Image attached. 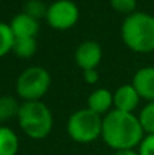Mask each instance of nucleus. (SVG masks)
<instances>
[{
    "label": "nucleus",
    "instance_id": "obj_17",
    "mask_svg": "<svg viewBox=\"0 0 154 155\" xmlns=\"http://www.w3.org/2000/svg\"><path fill=\"white\" fill-rule=\"evenodd\" d=\"M46 11H48V5L41 0H27L23 7V12L32 18L37 19V21L45 18Z\"/></svg>",
    "mask_w": 154,
    "mask_h": 155
},
{
    "label": "nucleus",
    "instance_id": "obj_18",
    "mask_svg": "<svg viewBox=\"0 0 154 155\" xmlns=\"http://www.w3.org/2000/svg\"><path fill=\"white\" fill-rule=\"evenodd\" d=\"M109 2L116 12L127 14V16L134 14L136 10V0H109Z\"/></svg>",
    "mask_w": 154,
    "mask_h": 155
},
{
    "label": "nucleus",
    "instance_id": "obj_15",
    "mask_svg": "<svg viewBox=\"0 0 154 155\" xmlns=\"http://www.w3.org/2000/svg\"><path fill=\"white\" fill-rule=\"evenodd\" d=\"M14 42H15V37L10 25L0 22V57L12 52Z\"/></svg>",
    "mask_w": 154,
    "mask_h": 155
},
{
    "label": "nucleus",
    "instance_id": "obj_19",
    "mask_svg": "<svg viewBox=\"0 0 154 155\" xmlns=\"http://www.w3.org/2000/svg\"><path fill=\"white\" fill-rule=\"evenodd\" d=\"M136 153L138 155H154V135H145Z\"/></svg>",
    "mask_w": 154,
    "mask_h": 155
},
{
    "label": "nucleus",
    "instance_id": "obj_10",
    "mask_svg": "<svg viewBox=\"0 0 154 155\" xmlns=\"http://www.w3.org/2000/svg\"><path fill=\"white\" fill-rule=\"evenodd\" d=\"M131 84L142 99L154 101V67H143L135 72Z\"/></svg>",
    "mask_w": 154,
    "mask_h": 155
},
{
    "label": "nucleus",
    "instance_id": "obj_6",
    "mask_svg": "<svg viewBox=\"0 0 154 155\" xmlns=\"http://www.w3.org/2000/svg\"><path fill=\"white\" fill-rule=\"evenodd\" d=\"M45 19L52 29L68 30L78 22L79 8L72 0H56L48 5Z\"/></svg>",
    "mask_w": 154,
    "mask_h": 155
},
{
    "label": "nucleus",
    "instance_id": "obj_8",
    "mask_svg": "<svg viewBox=\"0 0 154 155\" xmlns=\"http://www.w3.org/2000/svg\"><path fill=\"white\" fill-rule=\"evenodd\" d=\"M141 99L132 84H123L113 93V109L132 113L138 107Z\"/></svg>",
    "mask_w": 154,
    "mask_h": 155
},
{
    "label": "nucleus",
    "instance_id": "obj_16",
    "mask_svg": "<svg viewBox=\"0 0 154 155\" xmlns=\"http://www.w3.org/2000/svg\"><path fill=\"white\" fill-rule=\"evenodd\" d=\"M138 117L142 124V128H143L145 134L154 135V101L149 102L146 106L142 107Z\"/></svg>",
    "mask_w": 154,
    "mask_h": 155
},
{
    "label": "nucleus",
    "instance_id": "obj_14",
    "mask_svg": "<svg viewBox=\"0 0 154 155\" xmlns=\"http://www.w3.org/2000/svg\"><path fill=\"white\" fill-rule=\"evenodd\" d=\"M37 52L35 38H15L12 46V53L21 59H30Z\"/></svg>",
    "mask_w": 154,
    "mask_h": 155
},
{
    "label": "nucleus",
    "instance_id": "obj_20",
    "mask_svg": "<svg viewBox=\"0 0 154 155\" xmlns=\"http://www.w3.org/2000/svg\"><path fill=\"white\" fill-rule=\"evenodd\" d=\"M83 79L89 84H95L100 79V75H98L97 70H86L83 71Z\"/></svg>",
    "mask_w": 154,
    "mask_h": 155
},
{
    "label": "nucleus",
    "instance_id": "obj_12",
    "mask_svg": "<svg viewBox=\"0 0 154 155\" xmlns=\"http://www.w3.org/2000/svg\"><path fill=\"white\" fill-rule=\"evenodd\" d=\"M19 150V139L8 127L0 125V155H16Z\"/></svg>",
    "mask_w": 154,
    "mask_h": 155
},
{
    "label": "nucleus",
    "instance_id": "obj_11",
    "mask_svg": "<svg viewBox=\"0 0 154 155\" xmlns=\"http://www.w3.org/2000/svg\"><path fill=\"white\" fill-rule=\"evenodd\" d=\"M113 106V93L108 88H97L87 98V109L97 114L109 113L111 107Z\"/></svg>",
    "mask_w": 154,
    "mask_h": 155
},
{
    "label": "nucleus",
    "instance_id": "obj_21",
    "mask_svg": "<svg viewBox=\"0 0 154 155\" xmlns=\"http://www.w3.org/2000/svg\"><path fill=\"white\" fill-rule=\"evenodd\" d=\"M112 155H138L135 150H124V151H115Z\"/></svg>",
    "mask_w": 154,
    "mask_h": 155
},
{
    "label": "nucleus",
    "instance_id": "obj_2",
    "mask_svg": "<svg viewBox=\"0 0 154 155\" xmlns=\"http://www.w3.org/2000/svg\"><path fill=\"white\" fill-rule=\"evenodd\" d=\"M122 40L136 53L154 52V16L147 12H134L122 25Z\"/></svg>",
    "mask_w": 154,
    "mask_h": 155
},
{
    "label": "nucleus",
    "instance_id": "obj_4",
    "mask_svg": "<svg viewBox=\"0 0 154 155\" xmlns=\"http://www.w3.org/2000/svg\"><path fill=\"white\" fill-rule=\"evenodd\" d=\"M102 131V117L90 109H79L68 117L67 134L74 142L87 144L98 137Z\"/></svg>",
    "mask_w": 154,
    "mask_h": 155
},
{
    "label": "nucleus",
    "instance_id": "obj_3",
    "mask_svg": "<svg viewBox=\"0 0 154 155\" xmlns=\"http://www.w3.org/2000/svg\"><path fill=\"white\" fill-rule=\"evenodd\" d=\"M16 120L23 134L34 140L45 139L53 128L51 109L41 101L23 102Z\"/></svg>",
    "mask_w": 154,
    "mask_h": 155
},
{
    "label": "nucleus",
    "instance_id": "obj_7",
    "mask_svg": "<svg viewBox=\"0 0 154 155\" xmlns=\"http://www.w3.org/2000/svg\"><path fill=\"white\" fill-rule=\"evenodd\" d=\"M102 59V49L100 44L93 40L83 41L75 51V63L82 71L95 70Z\"/></svg>",
    "mask_w": 154,
    "mask_h": 155
},
{
    "label": "nucleus",
    "instance_id": "obj_5",
    "mask_svg": "<svg viewBox=\"0 0 154 155\" xmlns=\"http://www.w3.org/2000/svg\"><path fill=\"white\" fill-rule=\"evenodd\" d=\"M51 74L42 67H29L18 76L15 84L16 95L23 102L41 101L51 87Z\"/></svg>",
    "mask_w": 154,
    "mask_h": 155
},
{
    "label": "nucleus",
    "instance_id": "obj_9",
    "mask_svg": "<svg viewBox=\"0 0 154 155\" xmlns=\"http://www.w3.org/2000/svg\"><path fill=\"white\" fill-rule=\"evenodd\" d=\"M8 25L15 38H35L40 30V21L32 18L25 12L16 14Z\"/></svg>",
    "mask_w": 154,
    "mask_h": 155
},
{
    "label": "nucleus",
    "instance_id": "obj_1",
    "mask_svg": "<svg viewBox=\"0 0 154 155\" xmlns=\"http://www.w3.org/2000/svg\"><path fill=\"white\" fill-rule=\"evenodd\" d=\"M101 137L115 151L134 150L143 140L145 131L138 116L112 109L102 117Z\"/></svg>",
    "mask_w": 154,
    "mask_h": 155
},
{
    "label": "nucleus",
    "instance_id": "obj_13",
    "mask_svg": "<svg viewBox=\"0 0 154 155\" xmlns=\"http://www.w3.org/2000/svg\"><path fill=\"white\" fill-rule=\"evenodd\" d=\"M21 105L14 97L3 95L0 97V123L8 121L11 118H18Z\"/></svg>",
    "mask_w": 154,
    "mask_h": 155
}]
</instances>
